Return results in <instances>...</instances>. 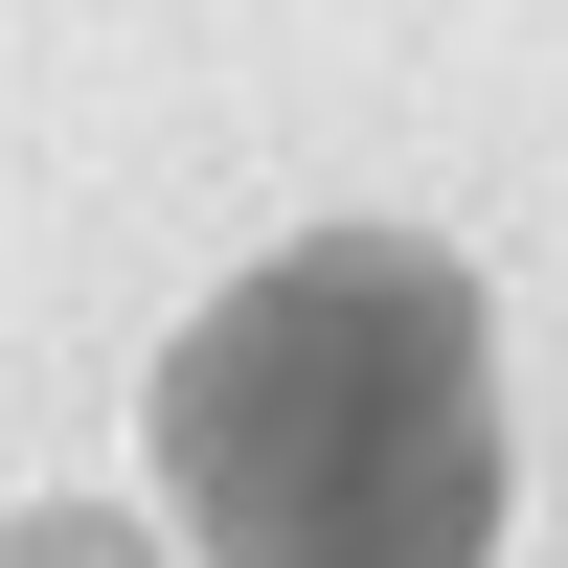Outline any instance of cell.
<instances>
[{
  "label": "cell",
  "instance_id": "6da1fadb",
  "mask_svg": "<svg viewBox=\"0 0 568 568\" xmlns=\"http://www.w3.org/2000/svg\"><path fill=\"white\" fill-rule=\"evenodd\" d=\"M160 478L205 568H478L500 546V364L455 251L318 227L251 296L182 318L160 364Z\"/></svg>",
  "mask_w": 568,
  "mask_h": 568
},
{
  "label": "cell",
  "instance_id": "7a4b0ae2",
  "mask_svg": "<svg viewBox=\"0 0 568 568\" xmlns=\"http://www.w3.org/2000/svg\"><path fill=\"white\" fill-rule=\"evenodd\" d=\"M0 568H136L114 524H0Z\"/></svg>",
  "mask_w": 568,
  "mask_h": 568
}]
</instances>
